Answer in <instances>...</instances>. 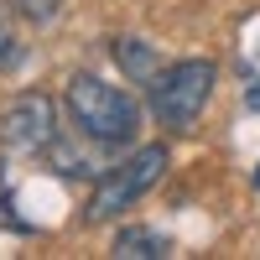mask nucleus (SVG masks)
<instances>
[{
  "mask_svg": "<svg viewBox=\"0 0 260 260\" xmlns=\"http://www.w3.org/2000/svg\"><path fill=\"white\" fill-rule=\"evenodd\" d=\"M68 115H73V125L83 136L99 141V146H125V141H136V130H141V104L125 89L94 78V73H73L68 78Z\"/></svg>",
  "mask_w": 260,
  "mask_h": 260,
  "instance_id": "1",
  "label": "nucleus"
},
{
  "mask_svg": "<svg viewBox=\"0 0 260 260\" xmlns=\"http://www.w3.org/2000/svg\"><path fill=\"white\" fill-rule=\"evenodd\" d=\"M219 83V68L208 57H187V62H172L151 78V115H156L167 130H192V120L203 115V104Z\"/></svg>",
  "mask_w": 260,
  "mask_h": 260,
  "instance_id": "2",
  "label": "nucleus"
},
{
  "mask_svg": "<svg viewBox=\"0 0 260 260\" xmlns=\"http://www.w3.org/2000/svg\"><path fill=\"white\" fill-rule=\"evenodd\" d=\"M161 172H167V146H141L130 161L110 167V172L94 182L83 219H89V224H110L115 213H125L130 203L141 198V192H151V187L161 182Z\"/></svg>",
  "mask_w": 260,
  "mask_h": 260,
  "instance_id": "3",
  "label": "nucleus"
},
{
  "mask_svg": "<svg viewBox=\"0 0 260 260\" xmlns=\"http://www.w3.org/2000/svg\"><path fill=\"white\" fill-rule=\"evenodd\" d=\"M57 141V110L47 94H21L0 115V146L6 151H47Z\"/></svg>",
  "mask_w": 260,
  "mask_h": 260,
  "instance_id": "4",
  "label": "nucleus"
},
{
  "mask_svg": "<svg viewBox=\"0 0 260 260\" xmlns=\"http://www.w3.org/2000/svg\"><path fill=\"white\" fill-rule=\"evenodd\" d=\"M110 255L115 260H161V255H172V240L156 234V229H120Z\"/></svg>",
  "mask_w": 260,
  "mask_h": 260,
  "instance_id": "5",
  "label": "nucleus"
},
{
  "mask_svg": "<svg viewBox=\"0 0 260 260\" xmlns=\"http://www.w3.org/2000/svg\"><path fill=\"white\" fill-rule=\"evenodd\" d=\"M115 62H120V68H125L130 78H136V83H151V78L161 73L156 52H151L141 37H120V42H115Z\"/></svg>",
  "mask_w": 260,
  "mask_h": 260,
  "instance_id": "6",
  "label": "nucleus"
},
{
  "mask_svg": "<svg viewBox=\"0 0 260 260\" xmlns=\"http://www.w3.org/2000/svg\"><path fill=\"white\" fill-rule=\"evenodd\" d=\"M16 57H21V42H16V21H11V11H6V6H0V73H6Z\"/></svg>",
  "mask_w": 260,
  "mask_h": 260,
  "instance_id": "7",
  "label": "nucleus"
},
{
  "mask_svg": "<svg viewBox=\"0 0 260 260\" xmlns=\"http://www.w3.org/2000/svg\"><path fill=\"white\" fill-rule=\"evenodd\" d=\"M21 11L37 16V21H47V16H52V0H21Z\"/></svg>",
  "mask_w": 260,
  "mask_h": 260,
  "instance_id": "8",
  "label": "nucleus"
},
{
  "mask_svg": "<svg viewBox=\"0 0 260 260\" xmlns=\"http://www.w3.org/2000/svg\"><path fill=\"white\" fill-rule=\"evenodd\" d=\"M255 182H260V172H255Z\"/></svg>",
  "mask_w": 260,
  "mask_h": 260,
  "instance_id": "9",
  "label": "nucleus"
}]
</instances>
